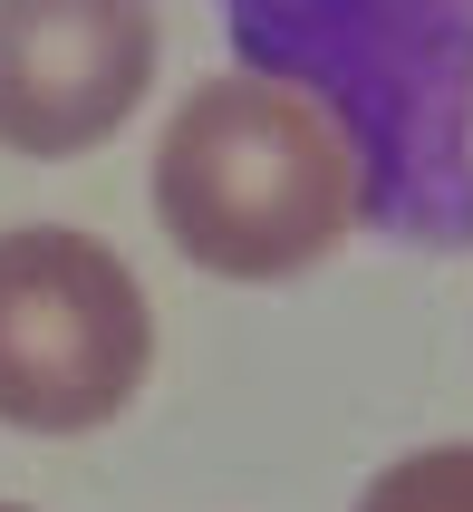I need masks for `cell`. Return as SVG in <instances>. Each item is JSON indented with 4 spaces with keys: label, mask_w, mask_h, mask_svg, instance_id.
Returning <instances> with one entry per match:
<instances>
[{
    "label": "cell",
    "mask_w": 473,
    "mask_h": 512,
    "mask_svg": "<svg viewBox=\"0 0 473 512\" xmlns=\"http://www.w3.org/2000/svg\"><path fill=\"white\" fill-rule=\"evenodd\" d=\"M251 78L319 97L358 213L406 252L473 242V0H213Z\"/></svg>",
    "instance_id": "cell-1"
},
{
    "label": "cell",
    "mask_w": 473,
    "mask_h": 512,
    "mask_svg": "<svg viewBox=\"0 0 473 512\" xmlns=\"http://www.w3.org/2000/svg\"><path fill=\"white\" fill-rule=\"evenodd\" d=\"M155 223L223 281H290L358 223V155L319 97L280 78H203L155 145Z\"/></svg>",
    "instance_id": "cell-2"
},
{
    "label": "cell",
    "mask_w": 473,
    "mask_h": 512,
    "mask_svg": "<svg viewBox=\"0 0 473 512\" xmlns=\"http://www.w3.org/2000/svg\"><path fill=\"white\" fill-rule=\"evenodd\" d=\"M145 358H155V310L107 242L68 223L0 232V426H107L145 387Z\"/></svg>",
    "instance_id": "cell-3"
},
{
    "label": "cell",
    "mask_w": 473,
    "mask_h": 512,
    "mask_svg": "<svg viewBox=\"0 0 473 512\" xmlns=\"http://www.w3.org/2000/svg\"><path fill=\"white\" fill-rule=\"evenodd\" d=\"M155 78L145 0H0V145L10 155H87L136 116Z\"/></svg>",
    "instance_id": "cell-4"
},
{
    "label": "cell",
    "mask_w": 473,
    "mask_h": 512,
    "mask_svg": "<svg viewBox=\"0 0 473 512\" xmlns=\"http://www.w3.org/2000/svg\"><path fill=\"white\" fill-rule=\"evenodd\" d=\"M358 512H473V445H416V455H396L358 493Z\"/></svg>",
    "instance_id": "cell-5"
},
{
    "label": "cell",
    "mask_w": 473,
    "mask_h": 512,
    "mask_svg": "<svg viewBox=\"0 0 473 512\" xmlns=\"http://www.w3.org/2000/svg\"><path fill=\"white\" fill-rule=\"evenodd\" d=\"M0 512H29V503H0Z\"/></svg>",
    "instance_id": "cell-6"
}]
</instances>
